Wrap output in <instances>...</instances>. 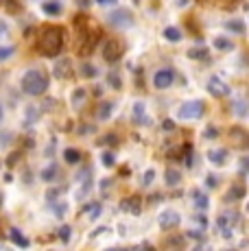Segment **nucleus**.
<instances>
[{
  "label": "nucleus",
  "mask_w": 249,
  "mask_h": 251,
  "mask_svg": "<svg viewBox=\"0 0 249 251\" xmlns=\"http://www.w3.org/2000/svg\"><path fill=\"white\" fill-rule=\"evenodd\" d=\"M61 42H64V35H61V28H57V26H49V28H42L40 37H37V48H40L42 55L55 57L57 52L61 50Z\"/></svg>",
  "instance_id": "nucleus-1"
},
{
  "label": "nucleus",
  "mask_w": 249,
  "mask_h": 251,
  "mask_svg": "<svg viewBox=\"0 0 249 251\" xmlns=\"http://www.w3.org/2000/svg\"><path fill=\"white\" fill-rule=\"evenodd\" d=\"M46 88H49V79L42 75L40 70H28L25 76H22V90L31 96H40L44 94Z\"/></svg>",
  "instance_id": "nucleus-2"
},
{
  "label": "nucleus",
  "mask_w": 249,
  "mask_h": 251,
  "mask_svg": "<svg viewBox=\"0 0 249 251\" xmlns=\"http://www.w3.org/2000/svg\"><path fill=\"white\" fill-rule=\"evenodd\" d=\"M203 114V103L201 100H190V103H184L179 107V112H177V116L184 120H195L199 118V116Z\"/></svg>",
  "instance_id": "nucleus-3"
},
{
  "label": "nucleus",
  "mask_w": 249,
  "mask_h": 251,
  "mask_svg": "<svg viewBox=\"0 0 249 251\" xmlns=\"http://www.w3.org/2000/svg\"><path fill=\"white\" fill-rule=\"evenodd\" d=\"M173 81H175V72L171 68H162V70H157L155 75H153V85H155L157 90L171 88V85H173Z\"/></svg>",
  "instance_id": "nucleus-4"
},
{
  "label": "nucleus",
  "mask_w": 249,
  "mask_h": 251,
  "mask_svg": "<svg viewBox=\"0 0 249 251\" xmlns=\"http://www.w3.org/2000/svg\"><path fill=\"white\" fill-rule=\"evenodd\" d=\"M177 223H179V214H177V212L166 210L160 214V227L162 229H171V227H175Z\"/></svg>",
  "instance_id": "nucleus-5"
},
{
  "label": "nucleus",
  "mask_w": 249,
  "mask_h": 251,
  "mask_svg": "<svg viewBox=\"0 0 249 251\" xmlns=\"http://www.w3.org/2000/svg\"><path fill=\"white\" fill-rule=\"evenodd\" d=\"M208 90H210V94H212V96H225V94H229V88L223 83L221 79H217V76H212V79H210Z\"/></svg>",
  "instance_id": "nucleus-6"
},
{
  "label": "nucleus",
  "mask_w": 249,
  "mask_h": 251,
  "mask_svg": "<svg viewBox=\"0 0 249 251\" xmlns=\"http://www.w3.org/2000/svg\"><path fill=\"white\" fill-rule=\"evenodd\" d=\"M247 131H243V129H232V140L234 144H236L238 149H247L249 147V138H243Z\"/></svg>",
  "instance_id": "nucleus-7"
},
{
  "label": "nucleus",
  "mask_w": 249,
  "mask_h": 251,
  "mask_svg": "<svg viewBox=\"0 0 249 251\" xmlns=\"http://www.w3.org/2000/svg\"><path fill=\"white\" fill-rule=\"evenodd\" d=\"M225 28H227L229 33H236V35H243V33H245V24L238 20V18H234V20H227V22H225Z\"/></svg>",
  "instance_id": "nucleus-8"
},
{
  "label": "nucleus",
  "mask_w": 249,
  "mask_h": 251,
  "mask_svg": "<svg viewBox=\"0 0 249 251\" xmlns=\"http://www.w3.org/2000/svg\"><path fill=\"white\" fill-rule=\"evenodd\" d=\"M225 160H227V151H223V149L210 153V162H212V164H223Z\"/></svg>",
  "instance_id": "nucleus-9"
},
{
  "label": "nucleus",
  "mask_w": 249,
  "mask_h": 251,
  "mask_svg": "<svg viewBox=\"0 0 249 251\" xmlns=\"http://www.w3.org/2000/svg\"><path fill=\"white\" fill-rule=\"evenodd\" d=\"M214 46L219 48V50H223V52H227V50H232V42L229 40H225V37H214Z\"/></svg>",
  "instance_id": "nucleus-10"
},
{
  "label": "nucleus",
  "mask_w": 249,
  "mask_h": 251,
  "mask_svg": "<svg viewBox=\"0 0 249 251\" xmlns=\"http://www.w3.org/2000/svg\"><path fill=\"white\" fill-rule=\"evenodd\" d=\"M133 114H136V123H140V125L149 123V120H147V116H145V105H142V103H138L136 107H133Z\"/></svg>",
  "instance_id": "nucleus-11"
},
{
  "label": "nucleus",
  "mask_w": 249,
  "mask_h": 251,
  "mask_svg": "<svg viewBox=\"0 0 249 251\" xmlns=\"http://www.w3.org/2000/svg\"><path fill=\"white\" fill-rule=\"evenodd\" d=\"M195 205H197L199 210H208V197H205L203 192H195Z\"/></svg>",
  "instance_id": "nucleus-12"
},
{
  "label": "nucleus",
  "mask_w": 249,
  "mask_h": 251,
  "mask_svg": "<svg viewBox=\"0 0 249 251\" xmlns=\"http://www.w3.org/2000/svg\"><path fill=\"white\" fill-rule=\"evenodd\" d=\"M164 37H166V40H171V42H179V40H181V31H177V28L169 26V28L164 31Z\"/></svg>",
  "instance_id": "nucleus-13"
},
{
  "label": "nucleus",
  "mask_w": 249,
  "mask_h": 251,
  "mask_svg": "<svg viewBox=\"0 0 249 251\" xmlns=\"http://www.w3.org/2000/svg\"><path fill=\"white\" fill-rule=\"evenodd\" d=\"M64 157H66V162H68V164H76L81 160V155H79V151H76V149H68V151L64 153Z\"/></svg>",
  "instance_id": "nucleus-14"
},
{
  "label": "nucleus",
  "mask_w": 249,
  "mask_h": 251,
  "mask_svg": "<svg viewBox=\"0 0 249 251\" xmlns=\"http://www.w3.org/2000/svg\"><path fill=\"white\" fill-rule=\"evenodd\" d=\"M11 238H13V243H18L20 247H28V243H26V238L20 234L18 229H11Z\"/></svg>",
  "instance_id": "nucleus-15"
},
{
  "label": "nucleus",
  "mask_w": 249,
  "mask_h": 251,
  "mask_svg": "<svg viewBox=\"0 0 249 251\" xmlns=\"http://www.w3.org/2000/svg\"><path fill=\"white\" fill-rule=\"evenodd\" d=\"M166 181H169L171 186H175V183L181 181V175L177 171H169V173H166Z\"/></svg>",
  "instance_id": "nucleus-16"
},
{
  "label": "nucleus",
  "mask_w": 249,
  "mask_h": 251,
  "mask_svg": "<svg viewBox=\"0 0 249 251\" xmlns=\"http://www.w3.org/2000/svg\"><path fill=\"white\" fill-rule=\"evenodd\" d=\"M42 177H44V181H50V179H55V177H57V168H55V166L46 168V171L42 173Z\"/></svg>",
  "instance_id": "nucleus-17"
},
{
  "label": "nucleus",
  "mask_w": 249,
  "mask_h": 251,
  "mask_svg": "<svg viewBox=\"0 0 249 251\" xmlns=\"http://www.w3.org/2000/svg\"><path fill=\"white\" fill-rule=\"evenodd\" d=\"M44 11H49L50 16H57V11H59V4H57V2H49V4H44Z\"/></svg>",
  "instance_id": "nucleus-18"
},
{
  "label": "nucleus",
  "mask_w": 249,
  "mask_h": 251,
  "mask_svg": "<svg viewBox=\"0 0 249 251\" xmlns=\"http://www.w3.org/2000/svg\"><path fill=\"white\" fill-rule=\"evenodd\" d=\"M59 236H61V243H68L70 240V227L68 225H64V227L59 229Z\"/></svg>",
  "instance_id": "nucleus-19"
},
{
  "label": "nucleus",
  "mask_w": 249,
  "mask_h": 251,
  "mask_svg": "<svg viewBox=\"0 0 249 251\" xmlns=\"http://www.w3.org/2000/svg\"><path fill=\"white\" fill-rule=\"evenodd\" d=\"M217 136H219V129L217 127H208V129H205V138H208V140H212Z\"/></svg>",
  "instance_id": "nucleus-20"
},
{
  "label": "nucleus",
  "mask_w": 249,
  "mask_h": 251,
  "mask_svg": "<svg viewBox=\"0 0 249 251\" xmlns=\"http://www.w3.org/2000/svg\"><path fill=\"white\" fill-rule=\"evenodd\" d=\"M100 162H103L105 166H112V164H114V155H109V153H103V155H100Z\"/></svg>",
  "instance_id": "nucleus-21"
},
{
  "label": "nucleus",
  "mask_w": 249,
  "mask_h": 251,
  "mask_svg": "<svg viewBox=\"0 0 249 251\" xmlns=\"http://www.w3.org/2000/svg\"><path fill=\"white\" fill-rule=\"evenodd\" d=\"M249 173V157H243L241 160V175H247Z\"/></svg>",
  "instance_id": "nucleus-22"
},
{
  "label": "nucleus",
  "mask_w": 249,
  "mask_h": 251,
  "mask_svg": "<svg viewBox=\"0 0 249 251\" xmlns=\"http://www.w3.org/2000/svg\"><path fill=\"white\" fill-rule=\"evenodd\" d=\"M109 112H112V105H105V107H100V118L103 120H107V116H109Z\"/></svg>",
  "instance_id": "nucleus-23"
},
{
  "label": "nucleus",
  "mask_w": 249,
  "mask_h": 251,
  "mask_svg": "<svg viewBox=\"0 0 249 251\" xmlns=\"http://www.w3.org/2000/svg\"><path fill=\"white\" fill-rule=\"evenodd\" d=\"M236 112L238 114H245V103H243V100H236Z\"/></svg>",
  "instance_id": "nucleus-24"
},
{
  "label": "nucleus",
  "mask_w": 249,
  "mask_h": 251,
  "mask_svg": "<svg viewBox=\"0 0 249 251\" xmlns=\"http://www.w3.org/2000/svg\"><path fill=\"white\" fill-rule=\"evenodd\" d=\"M153 175H155V173H153V171L147 173V175H145V183H151V181H153Z\"/></svg>",
  "instance_id": "nucleus-25"
},
{
  "label": "nucleus",
  "mask_w": 249,
  "mask_h": 251,
  "mask_svg": "<svg viewBox=\"0 0 249 251\" xmlns=\"http://www.w3.org/2000/svg\"><path fill=\"white\" fill-rule=\"evenodd\" d=\"M11 55V48H4V50H0V59H4V57Z\"/></svg>",
  "instance_id": "nucleus-26"
},
{
  "label": "nucleus",
  "mask_w": 249,
  "mask_h": 251,
  "mask_svg": "<svg viewBox=\"0 0 249 251\" xmlns=\"http://www.w3.org/2000/svg\"><path fill=\"white\" fill-rule=\"evenodd\" d=\"M99 2H109V0H99Z\"/></svg>",
  "instance_id": "nucleus-27"
},
{
  "label": "nucleus",
  "mask_w": 249,
  "mask_h": 251,
  "mask_svg": "<svg viewBox=\"0 0 249 251\" xmlns=\"http://www.w3.org/2000/svg\"><path fill=\"white\" fill-rule=\"evenodd\" d=\"M0 116H2V109H0Z\"/></svg>",
  "instance_id": "nucleus-28"
}]
</instances>
